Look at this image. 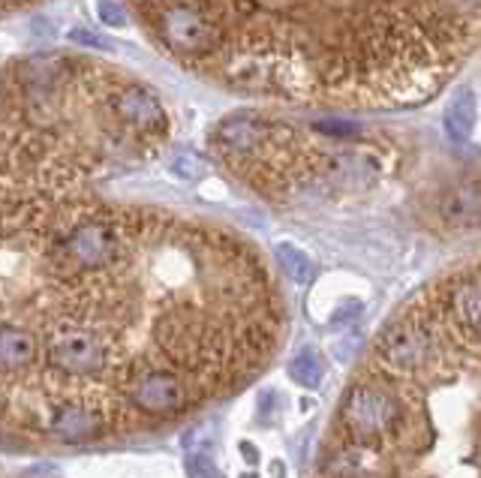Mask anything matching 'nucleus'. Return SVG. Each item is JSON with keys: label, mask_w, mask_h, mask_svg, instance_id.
Instances as JSON below:
<instances>
[{"label": "nucleus", "mask_w": 481, "mask_h": 478, "mask_svg": "<svg viewBox=\"0 0 481 478\" xmlns=\"http://www.w3.org/2000/svg\"><path fill=\"white\" fill-rule=\"evenodd\" d=\"M145 36L235 96L331 112L425 105L481 52V0H124Z\"/></svg>", "instance_id": "nucleus-1"}, {"label": "nucleus", "mask_w": 481, "mask_h": 478, "mask_svg": "<svg viewBox=\"0 0 481 478\" xmlns=\"http://www.w3.org/2000/svg\"><path fill=\"white\" fill-rule=\"evenodd\" d=\"M211 151L235 178L265 196L301 199L376 178L386 148L358 133L241 112L217 124Z\"/></svg>", "instance_id": "nucleus-2"}, {"label": "nucleus", "mask_w": 481, "mask_h": 478, "mask_svg": "<svg viewBox=\"0 0 481 478\" xmlns=\"http://www.w3.org/2000/svg\"><path fill=\"white\" fill-rule=\"evenodd\" d=\"M340 424L352 443L391 445L397 443L406 422V406L386 379H358L346 388L340 403Z\"/></svg>", "instance_id": "nucleus-3"}, {"label": "nucleus", "mask_w": 481, "mask_h": 478, "mask_svg": "<svg viewBox=\"0 0 481 478\" xmlns=\"http://www.w3.org/2000/svg\"><path fill=\"white\" fill-rule=\"evenodd\" d=\"M439 322L425 307L409 310L406 316L388 322L376 337V355L391 373L416 376L436 358Z\"/></svg>", "instance_id": "nucleus-4"}, {"label": "nucleus", "mask_w": 481, "mask_h": 478, "mask_svg": "<svg viewBox=\"0 0 481 478\" xmlns=\"http://www.w3.org/2000/svg\"><path fill=\"white\" fill-rule=\"evenodd\" d=\"M427 307L466 344H481V262L451 274Z\"/></svg>", "instance_id": "nucleus-5"}, {"label": "nucleus", "mask_w": 481, "mask_h": 478, "mask_svg": "<svg viewBox=\"0 0 481 478\" xmlns=\"http://www.w3.org/2000/svg\"><path fill=\"white\" fill-rule=\"evenodd\" d=\"M109 353L103 334L82 325H57L48 337V364L66 376L103 373Z\"/></svg>", "instance_id": "nucleus-6"}, {"label": "nucleus", "mask_w": 481, "mask_h": 478, "mask_svg": "<svg viewBox=\"0 0 481 478\" xmlns=\"http://www.w3.org/2000/svg\"><path fill=\"white\" fill-rule=\"evenodd\" d=\"M427 211L436 226L448 232L481 229V178H460L436 190L427 202Z\"/></svg>", "instance_id": "nucleus-7"}, {"label": "nucleus", "mask_w": 481, "mask_h": 478, "mask_svg": "<svg viewBox=\"0 0 481 478\" xmlns=\"http://www.w3.org/2000/svg\"><path fill=\"white\" fill-rule=\"evenodd\" d=\"M126 397L135 409L148 415H175L190 406V392L169 370H148L130 379Z\"/></svg>", "instance_id": "nucleus-8"}, {"label": "nucleus", "mask_w": 481, "mask_h": 478, "mask_svg": "<svg viewBox=\"0 0 481 478\" xmlns=\"http://www.w3.org/2000/svg\"><path fill=\"white\" fill-rule=\"evenodd\" d=\"M322 466L328 478H395L386 445L343 443L331 448Z\"/></svg>", "instance_id": "nucleus-9"}, {"label": "nucleus", "mask_w": 481, "mask_h": 478, "mask_svg": "<svg viewBox=\"0 0 481 478\" xmlns=\"http://www.w3.org/2000/svg\"><path fill=\"white\" fill-rule=\"evenodd\" d=\"M52 431L66 443H85V439H94L100 433V415L78 403L57 406L52 415Z\"/></svg>", "instance_id": "nucleus-10"}, {"label": "nucleus", "mask_w": 481, "mask_h": 478, "mask_svg": "<svg viewBox=\"0 0 481 478\" xmlns=\"http://www.w3.org/2000/svg\"><path fill=\"white\" fill-rule=\"evenodd\" d=\"M36 358V340L31 331L4 325L0 328V370H25Z\"/></svg>", "instance_id": "nucleus-11"}, {"label": "nucleus", "mask_w": 481, "mask_h": 478, "mask_svg": "<svg viewBox=\"0 0 481 478\" xmlns=\"http://www.w3.org/2000/svg\"><path fill=\"white\" fill-rule=\"evenodd\" d=\"M289 376L296 379L301 388H319L322 376H326V361L313 349H304L289 361Z\"/></svg>", "instance_id": "nucleus-12"}, {"label": "nucleus", "mask_w": 481, "mask_h": 478, "mask_svg": "<svg viewBox=\"0 0 481 478\" xmlns=\"http://www.w3.org/2000/svg\"><path fill=\"white\" fill-rule=\"evenodd\" d=\"M277 262H280V268L286 271L292 280L301 283V286H307V283L316 280V265H313V262L304 256L301 250L289 247V244H280V247H277Z\"/></svg>", "instance_id": "nucleus-13"}, {"label": "nucleus", "mask_w": 481, "mask_h": 478, "mask_svg": "<svg viewBox=\"0 0 481 478\" xmlns=\"http://www.w3.org/2000/svg\"><path fill=\"white\" fill-rule=\"evenodd\" d=\"M186 478H223V473L208 452H190L186 454Z\"/></svg>", "instance_id": "nucleus-14"}, {"label": "nucleus", "mask_w": 481, "mask_h": 478, "mask_svg": "<svg viewBox=\"0 0 481 478\" xmlns=\"http://www.w3.org/2000/svg\"><path fill=\"white\" fill-rule=\"evenodd\" d=\"M211 443H214V427H208V424L193 427V431L184 436L186 452H208Z\"/></svg>", "instance_id": "nucleus-15"}, {"label": "nucleus", "mask_w": 481, "mask_h": 478, "mask_svg": "<svg viewBox=\"0 0 481 478\" xmlns=\"http://www.w3.org/2000/svg\"><path fill=\"white\" fill-rule=\"evenodd\" d=\"M39 4H45V0H0V18H13V15L25 13V9H34Z\"/></svg>", "instance_id": "nucleus-16"}, {"label": "nucleus", "mask_w": 481, "mask_h": 478, "mask_svg": "<svg viewBox=\"0 0 481 478\" xmlns=\"http://www.w3.org/2000/svg\"><path fill=\"white\" fill-rule=\"evenodd\" d=\"M241 457H244V461H247L250 466H256V463H259V452H256V445L244 443V445H241Z\"/></svg>", "instance_id": "nucleus-17"}, {"label": "nucleus", "mask_w": 481, "mask_h": 478, "mask_svg": "<svg viewBox=\"0 0 481 478\" xmlns=\"http://www.w3.org/2000/svg\"><path fill=\"white\" fill-rule=\"evenodd\" d=\"M274 478H283V463H274Z\"/></svg>", "instance_id": "nucleus-18"}, {"label": "nucleus", "mask_w": 481, "mask_h": 478, "mask_svg": "<svg viewBox=\"0 0 481 478\" xmlns=\"http://www.w3.org/2000/svg\"><path fill=\"white\" fill-rule=\"evenodd\" d=\"M241 478H259V475H256V473H244Z\"/></svg>", "instance_id": "nucleus-19"}]
</instances>
